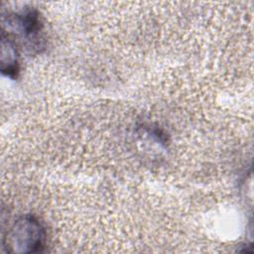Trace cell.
Returning a JSON list of instances; mask_svg holds the SVG:
<instances>
[{"mask_svg": "<svg viewBox=\"0 0 254 254\" xmlns=\"http://www.w3.org/2000/svg\"><path fill=\"white\" fill-rule=\"evenodd\" d=\"M1 70L4 74L14 78L19 71L18 53L12 40L2 34L1 41Z\"/></svg>", "mask_w": 254, "mask_h": 254, "instance_id": "obj_2", "label": "cell"}, {"mask_svg": "<svg viewBox=\"0 0 254 254\" xmlns=\"http://www.w3.org/2000/svg\"><path fill=\"white\" fill-rule=\"evenodd\" d=\"M16 24L24 36L34 39L41 31V22L39 14L34 9H27L16 15Z\"/></svg>", "mask_w": 254, "mask_h": 254, "instance_id": "obj_3", "label": "cell"}, {"mask_svg": "<svg viewBox=\"0 0 254 254\" xmlns=\"http://www.w3.org/2000/svg\"><path fill=\"white\" fill-rule=\"evenodd\" d=\"M45 237V229L41 222L32 215H25L7 232L3 244L7 252L33 253L42 251Z\"/></svg>", "mask_w": 254, "mask_h": 254, "instance_id": "obj_1", "label": "cell"}]
</instances>
